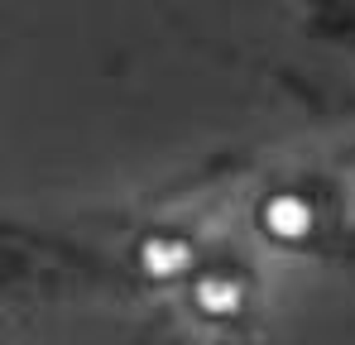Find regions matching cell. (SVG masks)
<instances>
[{"mask_svg": "<svg viewBox=\"0 0 355 345\" xmlns=\"http://www.w3.org/2000/svg\"><path fill=\"white\" fill-rule=\"evenodd\" d=\"M317 226H322L317 202L297 187H274L254 202V230L279 249H302L317 235Z\"/></svg>", "mask_w": 355, "mask_h": 345, "instance_id": "obj_3", "label": "cell"}, {"mask_svg": "<svg viewBox=\"0 0 355 345\" xmlns=\"http://www.w3.org/2000/svg\"><path fill=\"white\" fill-rule=\"evenodd\" d=\"M202 264L207 259H202L197 240L178 226H154L135 240V269H139V278H149L154 288H173V283L187 288Z\"/></svg>", "mask_w": 355, "mask_h": 345, "instance_id": "obj_2", "label": "cell"}, {"mask_svg": "<svg viewBox=\"0 0 355 345\" xmlns=\"http://www.w3.org/2000/svg\"><path fill=\"white\" fill-rule=\"evenodd\" d=\"M254 302V274L245 264L207 259L187 283V312L202 326H236Z\"/></svg>", "mask_w": 355, "mask_h": 345, "instance_id": "obj_1", "label": "cell"}]
</instances>
